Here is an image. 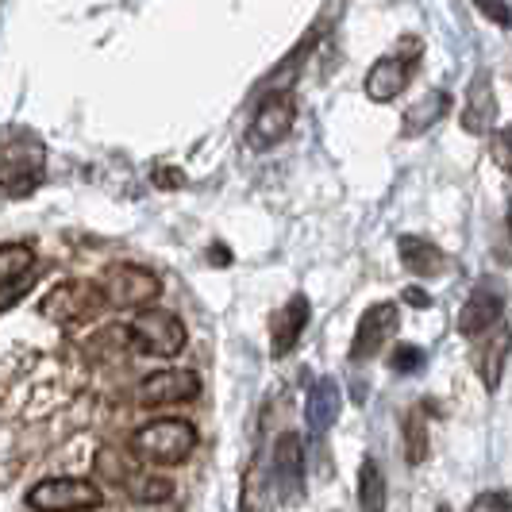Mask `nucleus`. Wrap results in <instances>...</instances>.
<instances>
[{
	"instance_id": "f257e3e1",
	"label": "nucleus",
	"mask_w": 512,
	"mask_h": 512,
	"mask_svg": "<svg viewBox=\"0 0 512 512\" xmlns=\"http://www.w3.org/2000/svg\"><path fill=\"white\" fill-rule=\"evenodd\" d=\"M131 455L147 466H178L197 451V428L178 416H162L131 432Z\"/></svg>"
},
{
	"instance_id": "f03ea898",
	"label": "nucleus",
	"mask_w": 512,
	"mask_h": 512,
	"mask_svg": "<svg viewBox=\"0 0 512 512\" xmlns=\"http://www.w3.org/2000/svg\"><path fill=\"white\" fill-rule=\"evenodd\" d=\"M128 339L131 347H139L143 355L154 359H178L189 343V332L170 308H139L128 320Z\"/></svg>"
},
{
	"instance_id": "7ed1b4c3",
	"label": "nucleus",
	"mask_w": 512,
	"mask_h": 512,
	"mask_svg": "<svg viewBox=\"0 0 512 512\" xmlns=\"http://www.w3.org/2000/svg\"><path fill=\"white\" fill-rule=\"evenodd\" d=\"M104 308H151L162 297V278L151 274L147 266H131V262H116L108 266L101 278H97Z\"/></svg>"
},
{
	"instance_id": "20e7f679",
	"label": "nucleus",
	"mask_w": 512,
	"mask_h": 512,
	"mask_svg": "<svg viewBox=\"0 0 512 512\" xmlns=\"http://www.w3.org/2000/svg\"><path fill=\"white\" fill-rule=\"evenodd\" d=\"M104 505V489L89 478H43L27 489V509L35 512H89Z\"/></svg>"
},
{
	"instance_id": "39448f33",
	"label": "nucleus",
	"mask_w": 512,
	"mask_h": 512,
	"mask_svg": "<svg viewBox=\"0 0 512 512\" xmlns=\"http://www.w3.org/2000/svg\"><path fill=\"white\" fill-rule=\"evenodd\" d=\"M401 328V312L393 301H374L359 316L355 324V339H351V362H370L385 351V343H393V335Z\"/></svg>"
},
{
	"instance_id": "423d86ee",
	"label": "nucleus",
	"mask_w": 512,
	"mask_h": 512,
	"mask_svg": "<svg viewBox=\"0 0 512 512\" xmlns=\"http://www.w3.org/2000/svg\"><path fill=\"white\" fill-rule=\"evenodd\" d=\"M135 397L139 405H185V401H197L201 397V374L189 370V366H166V370H154L143 382L135 385Z\"/></svg>"
},
{
	"instance_id": "0eeeda50",
	"label": "nucleus",
	"mask_w": 512,
	"mask_h": 512,
	"mask_svg": "<svg viewBox=\"0 0 512 512\" xmlns=\"http://www.w3.org/2000/svg\"><path fill=\"white\" fill-rule=\"evenodd\" d=\"M293 120H297V101H293V93L274 89V93H266L262 104H258L255 120H251V128H247V143H251L255 151H270V147H278L285 135L293 131Z\"/></svg>"
},
{
	"instance_id": "6e6552de",
	"label": "nucleus",
	"mask_w": 512,
	"mask_h": 512,
	"mask_svg": "<svg viewBox=\"0 0 512 512\" xmlns=\"http://www.w3.org/2000/svg\"><path fill=\"white\" fill-rule=\"evenodd\" d=\"M93 308H104L97 282H62L58 289H51V293L43 297L39 312H43L47 320H54V324H74L81 316H89Z\"/></svg>"
},
{
	"instance_id": "1a4fd4ad",
	"label": "nucleus",
	"mask_w": 512,
	"mask_h": 512,
	"mask_svg": "<svg viewBox=\"0 0 512 512\" xmlns=\"http://www.w3.org/2000/svg\"><path fill=\"white\" fill-rule=\"evenodd\" d=\"M412 70H416V58H405V54H385V58H378V62L366 70L362 89H366V97H370L374 104L397 101V97L409 89Z\"/></svg>"
},
{
	"instance_id": "9d476101",
	"label": "nucleus",
	"mask_w": 512,
	"mask_h": 512,
	"mask_svg": "<svg viewBox=\"0 0 512 512\" xmlns=\"http://www.w3.org/2000/svg\"><path fill=\"white\" fill-rule=\"evenodd\" d=\"M512 359V328L501 324L478 339V351H474V370L486 385V393H497L501 382H505V370H509Z\"/></svg>"
},
{
	"instance_id": "9b49d317",
	"label": "nucleus",
	"mask_w": 512,
	"mask_h": 512,
	"mask_svg": "<svg viewBox=\"0 0 512 512\" xmlns=\"http://www.w3.org/2000/svg\"><path fill=\"white\" fill-rule=\"evenodd\" d=\"M505 324V297L497 293V289H486V285H478L470 297H466V305L459 312V332L466 339H482L486 332L493 328H501Z\"/></svg>"
},
{
	"instance_id": "f8f14e48",
	"label": "nucleus",
	"mask_w": 512,
	"mask_h": 512,
	"mask_svg": "<svg viewBox=\"0 0 512 512\" xmlns=\"http://www.w3.org/2000/svg\"><path fill=\"white\" fill-rule=\"evenodd\" d=\"M274 482L285 501H301L305 493V443L297 432H282L274 443Z\"/></svg>"
},
{
	"instance_id": "ddd939ff",
	"label": "nucleus",
	"mask_w": 512,
	"mask_h": 512,
	"mask_svg": "<svg viewBox=\"0 0 512 512\" xmlns=\"http://www.w3.org/2000/svg\"><path fill=\"white\" fill-rule=\"evenodd\" d=\"M497 128V93H493V77L486 70L470 77L466 85V101H462V131L470 135H489Z\"/></svg>"
},
{
	"instance_id": "4468645a",
	"label": "nucleus",
	"mask_w": 512,
	"mask_h": 512,
	"mask_svg": "<svg viewBox=\"0 0 512 512\" xmlns=\"http://www.w3.org/2000/svg\"><path fill=\"white\" fill-rule=\"evenodd\" d=\"M397 255H401V266L409 270L412 278H420V282H432V278L447 274L443 247L432 243V239H424V235H401L397 239Z\"/></svg>"
},
{
	"instance_id": "2eb2a0df",
	"label": "nucleus",
	"mask_w": 512,
	"mask_h": 512,
	"mask_svg": "<svg viewBox=\"0 0 512 512\" xmlns=\"http://www.w3.org/2000/svg\"><path fill=\"white\" fill-rule=\"evenodd\" d=\"M43 178V147H27V151H8L0 158V189L12 197L31 193Z\"/></svg>"
},
{
	"instance_id": "dca6fc26",
	"label": "nucleus",
	"mask_w": 512,
	"mask_h": 512,
	"mask_svg": "<svg viewBox=\"0 0 512 512\" xmlns=\"http://www.w3.org/2000/svg\"><path fill=\"white\" fill-rule=\"evenodd\" d=\"M308 320H312V305H308V297L305 293H293V297L282 305V312L274 316V339H270L274 359H285V355L301 343Z\"/></svg>"
},
{
	"instance_id": "f3484780",
	"label": "nucleus",
	"mask_w": 512,
	"mask_h": 512,
	"mask_svg": "<svg viewBox=\"0 0 512 512\" xmlns=\"http://www.w3.org/2000/svg\"><path fill=\"white\" fill-rule=\"evenodd\" d=\"M339 412H343V389H339L335 378H320V382L308 389V401H305L308 428L316 436H324L335 420H339Z\"/></svg>"
},
{
	"instance_id": "a211bd4d",
	"label": "nucleus",
	"mask_w": 512,
	"mask_h": 512,
	"mask_svg": "<svg viewBox=\"0 0 512 512\" xmlns=\"http://www.w3.org/2000/svg\"><path fill=\"white\" fill-rule=\"evenodd\" d=\"M451 116V93L447 89H428V93H420L416 104H412L409 112H405V124L401 131L405 135H428V131L436 128L439 120H447Z\"/></svg>"
},
{
	"instance_id": "6ab92c4d",
	"label": "nucleus",
	"mask_w": 512,
	"mask_h": 512,
	"mask_svg": "<svg viewBox=\"0 0 512 512\" xmlns=\"http://www.w3.org/2000/svg\"><path fill=\"white\" fill-rule=\"evenodd\" d=\"M116 482L128 489V497L143 501V505H158L174 493V482L154 474V470H116Z\"/></svg>"
},
{
	"instance_id": "aec40b11",
	"label": "nucleus",
	"mask_w": 512,
	"mask_h": 512,
	"mask_svg": "<svg viewBox=\"0 0 512 512\" xmlns=\"http://www.w3.org/2000/svg\"><path fill=\"white\" fill-rule=\"evenodd\" d=\"M359 505L362 512H385L389 505V482H385L382 462L374 455H366L359 466Z\"/></svg>"
},
{
	"instance_id": "412c9836",
	"label": "nucleus",
	"mask_w": 512,
	"mask_h": 512,
	"mask_svg": "<svg viewBox=\"0 0 512 512\" xmlns=\"http://www.w3.org/2000/svg\"><path fill=\"white\" fill-rule=\"evenodd\" d=\"M405 459L416 466V462L428 459V420L420 409L405 412Z\"/></svg>"
},
{
	"instance_id": "4be33fe9",
	"label": "nucleus",
	"mask_w": 512,
	"mask_h": 512,
	"mask_svg": "<svg viewBox=\"0 0 512 512\" xmlns=\"http://www.w3.org/2000/svg\"><path fill=\"white\" fill-rule=\"evenodd\" d=\"M31 270H35V247H27V243L0 247V282H12V278L31 274Z\"/></svg>"
},
{
	"instance_id": "5701e85b",
	"label": "nucleus",
	"mask_w": 512,
	"mask_h": 512,
	"mask_svg": "<svg viewBox=\"0 0 512 512\" xmlns=\"http://www.w3.org/2000/svg\"><path fill=\"white\" fill-rule=\"evenodd\" d=\"M424 362H428L424 347H416V343H397L393 355H389V370H393V374H420Z\"/></svg>"
},
{
	"instance_id": "b1692460",
	"label": "nucleus",
	"mask_w": 512,
	"mask_h": 512,
	"mask_svg": "<svg viewBox=\"0 0 512 512\" xmlns=\"http://www.w3.org/2000/svg\"><path fill=\"white\" fill-rule=\"evenodd\" d=\"M31 285H35V270H31V274H20V278H12V282H0V312L12 308L16 301H24L27 293H31Z\"/></svg>"
},
{
	"instance_id": "393cba45",
	"label": "nucleus",
	"mask_w": 512,
	"mask_h": 512,
	"mask_svg": "<svg viewBox=\"0 0 512 512\" xmlns=\"http://www.w3.org/2000/svg\"><path fill=\"white\" fill-rule=\"evenodd\" d=\"M470 512H512V497L505 489H486L470 501Z\"/></svg>"
},
{
	"instance_id": "a878e982",
	"label": "nucleus",
	"mask_w": 512,
	"mask_h": 512,
	"mask_svg": "<svg viewBox=\"0 0 512 512\" xmlns=\"http://www.w3.org/2000/svg\"><path fill=\"white\" fill-rule=\"evenodd\" d=\"M489 154H493V162H497L505 174H512V124L493 135V143H489Z\"/></svg>"
},
{
	"instance_id": "bb28decb",
	"label": "nucleus",
	"mask_w": 512,
	"mask_h": 512,
	"mask_svg": "<svg viewBox=\"0 0 512 512\" xmlns=\"http://www.w3.org/2000/svg\"><path fill=\"white\" fill-rule=\"evenodd\" d=\"M474 8L486 16L489 24H497V27H512V8H509V0H474Z\"/></svg>"
},
{
	"instance_id": "cd10ccee",
	"label": "nucleus",
	"mask_w": 512,
	"mask_h": 512,
	"mask_svg": "<svg viewBox=\"0 0 512 512\" xmlns=\"http://www.w3.org/2000/svg\"><path fill=\"white\" fill-rule=\"evenodd\" d=\"M401 297H405V305H412V308H432V297H428V289H420V285H409Z\"/></svg>"
},
{
	"instance_id": "c85d7f7f",
	"label": "nucleus",
	"mask_w": 512,
	"mask_h": 512,
	"mask_svg": "<svg viewBox=\"0 0 512 512\" xmlns=\"http://www.w3.org/2000/svg\"><path fill=\"white\" fill-rule=\"evenodd\" d=\"M181 181H185L181 170H158V174H154V185H166V189H178Z\"/></svg>"
},
{
	"instance_id": "c756f323",
	"label": "nucleus",
	"mask_w": 512,
	"mask_h": 512,
	"mask_svg": "<svg viewBox=\"0 0 512 512\" xmlns=\"http://www.w3.org/2000/svg\"><path fill=\"white\" fill-rule=\"evenodd\" d=\"M208 258H212L216 266H228V262H231V251H228V247H212V251H208Z\"/></svg>"
},
{
	"instance_id": "7c9ffc66",
	"label": "nucleus",
	"mask_w": 512,
	"mask_h": 512,
	"mask_svg": "<svg viewBox=\"0 0 512 512\" xmlns=\"http://www.w3.org/2000/svg\"><path fill=\"white\" fill-rule=\"evenodd\" d=\"M509 239H512V197H509Z\"/></svg>"
},
{
	"instance_id": "2f4dec72",
	"label": "nucleus",
	"mask_w": 512,
	"mask_h": 512,
	"mask_svg": "<svg viewBox=\"0 0 512 512\" xmlns=\"http://www.w3.org/2000/svg\"><path fill=\"white\" fill-rule=\"evenodd\" d=\"M439 512H451V509H439Z\"/></svg>"
}]
</instances>
